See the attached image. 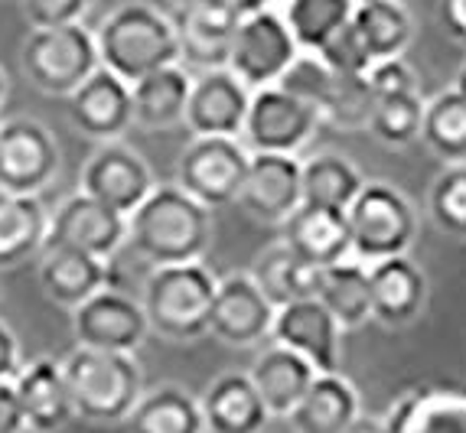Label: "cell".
<instances>
[{"label":"cell","mask_w":466,"mask_h":433,"mask_svg":"<svg viewBox=\"0 0 466 433\" xmlns=\"http://www.w3.org/2000/svg\"><path fill=\"white\" fill-rule=\"evenodd\" d=\"M212 209L187 196L177 183L154 186V193L127 216V241L140 261L154 267L202 261L212 245Z\"/></svg>","instance_id":"1"},{"label":"cell","mask_w":466,"mask_h":433,"mask_svg":"<svg viewBox=\"0 0 466 433\" xmlns=\"http://www.w3.org/2000/svg\"><path fill=\"white\" fill-rule=\"evenodd\" d=\"M95 46L101 65L125 78L127 86L179 62L173 20L144 0H127L111 10L95 30Z\"/></svg>","instance_id":"2"},{"label":"cell","mask_w":466,"mask_h":433,"mask_svg":"<svg viewBox=\"0 0 466 433\" xmlns=\"http://www.w3.org/2000/svg\"><path fill=\"white\" fill-rule=\"evenodd\" d=\"M76 418L92 424H125L144 395V371L131 352H101L76 346L63 358Z\"/></svg>","instance_id":"3"},{"label":"cell","mask_w":466,"mask_h":433,"mask_svg":"<svg viewBox=\"0 0 466 433\" xmlns=\"http://www.w3.org/2000/svg\"><path fill=\"white\" fill-rule=\"evenodd\" d=\"M216 287L218 277L202 261L154 267L140 294L150 333L170 342H196L209 336Z\"/></svg>","instance_id":"4"},{"label":"cell","mask_w":466,"mask_h":433,"mask_svg":"<svg viewBox=\"0 0 466 433\" xmlns=\"http://www.w3.org/2000/svg\"><path fill=\"white\" fill-rule=\"evenodd\" d=\"M352 235V255L375 264L408 255L418 238V212L411 199L391 183H366L346 209Z\"/></svg>","instance_id":"5"},{"label":"cell","mask_w":466,"mask_h":433,"mask_svg":"<svg viewBox=\"0 0 466 433\" xmlns=\"http://www.w3.org/2000/svg\"><path fill=\"white\" fill-rule=\"evenodd\" d=\"M20 65H24L30 86H36L43 95L69 98L101 65L95 33L82 24L30 30L24 49H20Z\"/></svg>","instance_id":"6"},{"label":"cell","mask_w":466,"mask_h":433,"mask_svg":"<svg viewBox=\"0 0 466 433\" xmlns=\"http://www.w3.org/2000/svg\"><path fill=\"white\" fill-rule=\"evenodd\" d=\"M251 166V150L238 137H193L177 156V186L206 209L238 199Z\"/></svg>","instance_id":"7"},{"label":"cell","mask_w":466,"mask_h":433,"mask_svg":"<svg viewBox=\"0 0 466 433\" xmlns=\"http://www.w3.org/2000/svg\"><path fill=\"white\" fill-rule=\"evenodd\" d=\"M323 127V117L313 105L280 86H268L251 92L248 115L241 127V144L251 154H290L297 156Z\"/></svg>","instance_id":"8"},{"label":"cell","mask_w":466,"mask_h":433,"mask_svg":"<svg viewBox=\"0 0 466 433\" xmlns=\"http://www.w3.org/2000/svg\"><path fill=\"white\" fill-rule=\"evenodd\" d=\"M297 55H300V46L290 36L280 10L271 7L238 20L226 69L248 92H258V88L278 86Z\"/></svg>","instance_id":"9"},{"label":"cell","mask_w":466,"mask_h":433,"mask_svg":"<svg viewBox=\"0 0 466 433\" xmlns=\"http://www.w3.org/2000/svg\"><path fill=\"white\" fill-rule=\"evenodd\" d=\"M56 137L33 117L0 121V193L39 196L59 173Z\"/></svg>","instance_id":"10"},{"label":"cell","mask_w":466,"mask_h":433,"mask_svg":"<svg viewBox=\"0 0 466 433\" xmlns=\"http://www.w3.org/2000/svg\"><path fill=\"white\" fill-rule=\"evenodd\" d=\"M72 336H76V346L134 356L150 336V326L140 300L115 287H105L72 309Z\"/></svg>","instance_id":"11"},{"label":"cell","mask_w":466,"mask_h":433,"mask_svg":"<svg viewBox=\"0 0 466 433\" xmlns=\"http://www.w3.org/2000/svg\"><path fill=\"white\" fill-rule=\"evenodd\" d=\"M78 186H82L78 193L92 196L101 206H108L127 218L154 193L157 179L150 163L137 150L121 144V140H105L92 154V160L86 163Z\"/></svg>","instance_id":"12"},{"label":"cell","mask_w":466,"mask_h":433,"mask_svg":"<svg viewBox=\"0 0 466 433\" xmlns=\"http://www.w3.org/2000/svg\"><path fill=\"white\" fill-rule=\"evenodd\" d=\"M179 65L196 72L226 69L232 53V36L238 30V14L226 0H189L173 10Z\"/></svg>","instance_id":"13"},{"label":"cell","mask_w":466,"mask_h":433,"mask_svg":"<svg viewBox=\"0 0 466 433\" xmlns=\"http://www.w3.org/2000/svg\"><path fill=\"white\" fill-rule=\"evenodd\" d=\"M125 241L127 218L86 193L63 199L49 216L46 247H69V251H86L101 261H111L125 247Z\"/></svg>","instance_id":"14"},{"label":"cell","mask_w":466,"mask_h":433,"mask_svg":"<svg viewBox=\"0 0 466 433\" xmlns=\"http://www.w3.org/2000/svg\"><path fill=\"white\" fill-rule=\"evenodd\" d=\"M274 313H278V307L258 290L251 274L232 271L226 277H218L209 333L235 348L261 346V342L271 339Z\"/></svg>","instance_id":"15"},{"label":"cell","mask_w":466,"mask_h":433,"mask_svg":"<svg viewBox=\"0 0 466 433\" xmlns=\"http://www.w3.org/2000/svg\"><path fill=\"white\" fill-rule=\"evenodd\" d=\"M303 163L290 154H251L238 206L258 225H284L303 202Z\"/></svg>","instance_id":"16"},{"label":"cell","mask_w":466,"mask_h":433,"mask_svg":"<svg viewBox=\"0 0 466 433\" xmlns=\"http://www.w3.org/2000/svg\"><path fill=\"white\" fill-rule=\"evenodd\" d=\"M268 342L303 356L317 371H339L342 365V329L317 297L278 307Z\"/></svg>","instance_id":"17"},{"label":"cell","mask_w":466,"mask_h":433,"mask_svg":"<svg viewBox=\"0 0 466 433\" xmlns=\"http://www.w3.org/2000/svg\"><path fill=\"white\" fill-rule=\"evenodd\" d=\"M69 121L92 140H117L134 124L131 86L111 69L98 65L92 76L66 98Z\"/></svg>","instance_id":"18"},{"label":"cell","mask_w":466,"mask_h":433,"mask_svg":"<svg viewBox=\"0 0 466 433\" xmlns=\"http://www.w3.org/2000/svg\"><path fill=\"white\" fill-rule=\"evenodd\" d=\"M251 92L228 69L199 72L193 78L183 124L193 137H241Z\"/></svg>","instance_id":"19"},{"label":"cell","mask_w":466,"mask_h":433,"mask_svg":"<svg viewBox=\"0 0 466 433\" xmlns=\"http://www.w3.org/2000/svg\"><path fill=\"white\" fill-rule=\"evenodd\" d=\"M372 284V319L385 329H404L428 307V274L408 255L369 264Z\"/></svg>","instance_id":"20"},{"label":"cell","mask_w":466,"mask_h":433,"mask_svg":"<svg viewBox=\"0 0 466 433\" xmlns=\"http://www.w3.org/2000/svg\"><path fill=\"white\" fill-rule=\"evenodd\" d=\"M14 391L30 433H59L76 418L63 362H56V358L43 356L33 358L30 365H20L14 378Z\"/></svg>","instance_id":"21"},{"label":"cell","mask_w":466,"mask_h":433,"mask_svg":"<svg viewBox=\"0 0 466 433\" xmlns=\"http://www.w3.org/2000/svg\"><path fill=\"white\" fill-rule=\"evenodd\" d=\"M389 433H466V385H418L385 414Z\"/></svg>","instance_id":"22"},{"label":"cell","mask_w":466,"mask_h":433,"mask_svg":"<svg viewBox=\"0 0 466 433\" xmlns=\"http://www.w3.org/2000/svg\"><path fill=\"white\" fill-rule=\"evenodd\" d=\"M206 433H261L271 420L248 371H222L199 395Z\"/></svg>","instance_id":"23"},{"label":"cell","mask_w":466,"mask_h":433,"mask_svg":"<svg viewBox=\"0 0 466 433\" xmlns=\"http://www.w3.org/2000/svg\"><path fill=\"white\" fill-rule=\"evenodd\" d=\"M280 228H284L280 241L313 267H329L352 255L350 218L339 209H319V206L300 202V209Z\"/></svg>","instance_id":"24"},{"label":"cell","mask_w":466,"mask_h":433,"mask_svg":"<svg viewBox=\"0 0 466 433\" xmlns=\"http://www.w3.org/2000/svg\"><path fill=\"white\" fill-rule=\"evenodd\" d=\"M111 261H101L86 251H69V247H43L39 261V290L53 300L56 307L76 309L98 290L108 287Z\"/></svg>","instance_id":"25"},{"label":"cell","mask_w":466,"mask_h":433,"mask_svg":"<svg viewBox=\"0 0 466 433\" xmlns=\"http://www.w3.org/2000/svg\"><path fill=\"white\" fill-rule=\"evenodd\" d=\"M362 414L359 391L342 371H317L307 395L288 414L294 433H339Z\"/></svg>","instance_id":"26"},{"label":"cell","mask_w":466,"mask_h":433,"mask_svg":"<svg viewBox=\"0 0 466 433\" xmlns=\"http://www.w3.org/2000/svg\"><path fill=\"white\" fill-rule=\"evenodd\" d=\"M248 378L255 381L268 414L288 420V414L300 404V398L307 395L310 381L317 378V368L303 356H297L290 348L271 342L248 368Z\"/></svg>","instance_id":"27"},{"label":"cell","mask_w":466,"mask_h":433,"mask_svg":"<svg viewBox=\"0 0 466 433\" xmlns=\"http://www.w3.org/2000/svg\"><path fill=\"white\" fill-rule=\"evenodd\" d=\"M189 88H193V76L179 62L137 78L131 86L134 124L144 131H167V127L183 124Z\"/></svg>","instance_id":"28"},{"label":"cell","mask_w":466,"mask_h":433,"mask_svg":"<svg viewBox=\"0 0 466 433\" xmlns=\"http://www.w3.org/2000/svg\"><path fill=\"white\" fill-rule=\"evenodd\" d=\"M317 300L333 313L342 333L362 329L372 319V284H369V264L356 255L319 267Z\"/></svg>","instance_id":"29"},{"label":"cell","mask_w":466,"mask_h":433,"mask_svg":"<svg viewBox=\"0 0 466 433\" xmlns=\"http://www.w3.org/2000/svg\"><path fill=\"white\" fill-rule=\"evenodd\" d=\"M49 212L39 196L0 193V271L30 261L46 247Z\"/></svg>","instance_id":"30"},{"label":"cell","mask_w":466,"mask_h":433,"mask_svg":"<svg viewBox=\"0 0 466 433\" xmlns=\"http://www.w3.org/2000/svg\"><path fill=\"white\" fill-rule=\"evenodd\" d=\"M248 274L258 284V290H261L274 307H288V303H294V300L317 297V287H319V267H313V264H307L303 257H297L284 241L268 245L265 251L251 261Z\"/></svg>","instance_id":"31"},{"label":"cell","mask_w":466,"mask_h":433,"mask_svg":"<svg viewBox=\"0 0 466 433\" xmlns=\"http://www.w3.org/2000/svg\"><path fill=\"white\" fill-rule=\"evenodd\" d=\"M125 424L127 433H206L199 398H193L179 385L144 391Z\"/></svg>","instance_id":"32"},{"label":"cell","mask_w":466,"mask_h":433,"mask_svg":"<svg viewBox=\"0 0 466 433\" xmlns=\"http://www.w3.org/2000/svg\"><path fill=\"white\" fill-rule=\"evenodd\" d=\"M352 26L366 43L372 65L381 59H395L408 49L414 36V20L401 0H366L352 10Z\"/></svg>","instance_id":"33"},{"label":"cell","mask_w":466,"mask_h":433,"mask_svg":"<svg viewBox=\"0 0 466 433\" xmlns=\"http://www.w3.org/2000/svg\"><path fill=\"white\" fill-rule=\"evenodd\" d=\"M303 183V202L319 206V209H339L346 212L352 206L362 186L369 183L356 163L339 154H317L303 163L300 173Z\"/></svg>","instance_id":"34"},{"label":"cell","mask_w":466,"mask_h":433,"mask_svg":"<svg viewBox=\"0 0 466 433\" xmlns=\"http://www.w3.org/2000/svg\"><path fill=\"white\" fill-rule=\"evenodd\" d=\"M352 0H284V24L300 53H319L352 20Z\"/></svg>","instance_id":"35"},{"label":"cell","mask_w":466,"mask_h":433,"mask_svg":"<svg viewBox=\"0 0 466 433\" xmlns=\"http://www.w3.org/2000/svg\"><path fill=\"white\" fill-rule=\"evenodd\" d=\"M420 144L443 163L466 160V98L457 88H447L424 105Z\"/></svg>","instance_id":"36"},{"label":"cell","mask_w":466,"mask_h":433,"mask_svg":"<svg viewBox=\"0 0 466 433\" xmlns=\"http://www.w3.org/2000/svg\"><path fill=\"white\" fill-rule=\"evenodd\" d=\"M424 105L420 92H398V95H381L375 101L372 121L369 131L389 144V147H411L420 140V124H424Z\"/></svg>","instance_id":"37"},{"label":"cell","mask_w":466,"mask_h":433,"mask_svg":"<svg viewBox=\"0 0 466 433\" xmlns=\"http://www.w3.org/2000/svg\"><path fill=\"white\" fill-rule=\"evenodd\" d=\"M375 101L379 95L372 92L366 76H336L333 95L323 108V124L336 131H362L372 121Z\"/></svg>","instance_id":"38"},{"label":"cell","mask_w":466,"mask_h":433,"mask_svg":"<svg viewBox=\"0 0 466 433\" xmlns=\"http://www.w3.org/2000/svg\"><path fill=\"white\" fill-rule=\"evenodd\" d=\"M428 209L443 235L466 238V160L443 163V173L428 193Z\"/></svg>","instance_id":"39"},{"label":"cell","mask_w":466,"mask_h":433,"mask_svg":"<svg viewBox=\"0 0 466 433\" xmlns=\"http://www.w3.org/2000/svg\"><path fill=\"white\" fill-rule=\"evenodd\" d=\"M333 82H336V72L327 69V62L319 59L317 53H300L294 62H290V69L280 76L278 86L284 92L297 95L300 101L313 105L323 117V108H327L329 95H333Z\"/></svg>","instance_id":"40"},{"label":"cell","mask_w":466,"mask_h":433,"mask_svg":"<svg viewBox=\"0 0 466 433\" xmlns=\"http://www.w3.org/2000/svg\"><path fill=\"white\" fill-rule=\"evenodd\" d=\"M317 55L327 62V69L336 72V76H366V72L372 69V55H369L366 43H362V36L356 33L352 20L342 26Z\"/></svg>","instance_id":"41"},{"label":"cell","mask_w":466,"mask_h":433,"mask_svg":"<svg viewBox=\"0 0 466 433\" xmlns=\"http://www.w3.org/2000/svg\"><path fill=\"white\" fill-rule=\"evenodd\" d=\"M92 0H20L26 24L33 30H53V26L82 24Z\"/></svg>","instance_id":"42"},{"label":"cell","mask_w":466,"mask_h":433,"mask_svg":"<svg viewBox=\"0 0 466 433\" xmlns=\"http://www.w3.org/2000/svg\"><path fill=\"white\" fill-rule=\"evenodd\" d=\"M366 78L379 98L381 95H398V92H420L418 76H414V69L401 59V55L375 62L372 69L366 72Z\"/></svg>","instance_id":"43"},{"label":"cell","mask_w":466,"mask_h":433,"mask_svg":"<svg viewBox=\"0 0 466 433\" xmlns=\"http://www.w3.org/2000/svg\"><path fill=\"white\" fill-rule=\"evenodd\" d=\"M0 433H26V420L16 401L14 381H0Z\"/></svg>","instance_id":"44"},{"label":"cell","mask_w":466,"mask_h":433,"mask_svg":"<svg viewBox=\"0 0 466 433\" xmlns=\"http://www.w3.org/2000/svg\"><path fill=\"white\" fill-rule=\"evenodd\" d=\"M20 371V342L14 329L0 319V381H14Z\"/></svg>","instance_id":"45"},{"label":"cell","mask_w":466,"mask_h":433,"mask_svg":"<svg viewBox=\"0 0 466 433\" xmlns=\"http://www.w3.org/2000/svg\"><path fill=\"white\" fill-rule=\"evenodd\" d=\"M441 24L460 46H466V0H441Z\"/></svg>","instance_id":"46"},{"label":"cell","mask_w":466,"mask_h":433,"mask_svg":"<svg viewBox=\"0 0 466 433\" xmlns=\"http://www.w3.org/2000/svg\"><path fill=\"white\" fill-rule=\"evenodd\" d=\"M339 433H389L385 430V418H372V414H359L346 430Z\"/></svg>","instance_id":"47"},{"label":"cell","mask_w":466,"mask_h":433,"mask_svg":"<svg viewBox=\"0 0 466 433\" xmlns=\"http://www.w3.org/2000/svg\"><path fill=\"white\" fill-rule=\"evenodd\" d=\"M228 7L238 14V20L241 16H251V14H261V10H271L274 7V0H226Z\"/></svg>","instance_id":"48"},{"label":"cell","mask_w":466,"mask_h":433,"mask_svg":"<svg viewBox=\"0 0 466 433\" xmlns=\"http://www.w3.org/2000/svg\"><path fill=\"white\" fill-rule=\"evenodd\" d=\"M453 88H457V92L466 98V62H463V69H460V76H457V86H453Z\"/></svg>","instance_id":"49"},{"label":"cell","mask_w":466,"mask_h":433,"mask_svg":"<svg viewBox=\"0 0 466 433\" xmlns=\"http://www.w3.org/2000/svg\"><path fill=\"white\" fill-rule=\"evenodd\" d=\"M4 98H7V76L0 69V105H4Z\"/></svg>","instance_id":"50"},{"label":"cell","mask_w":466,"mask_h":433,"mask_svg":"<svg viewBox=\"0 0 466 433\" xmlns=\"http://www.w3.org/2000/svg\"><path fill=\"white\" fill-rule=\"evenodd\" d=\"M173 4H189V0H173Z\"/></svg>","instance_id":"51"},{"label":"cell","mask_w":466,"mask_h":433,"mask_svg":"<svg viewBox=\"0 0 466 433\" xmlns=\"http://www.w3.org/2000/svg\"><path fill=\"white\" fill-rule=\"evenodd\" d=\"M352 4H366V0H352Z\"/></svg>","instance_id":"52"}]
</instances>
